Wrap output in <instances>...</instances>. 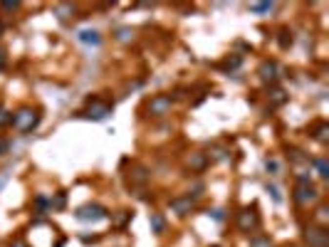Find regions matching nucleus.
Masks as SVG:
<instances>
[{"instance_id":"nucleus-5","label":"nucleus","mask_w":329,"mask_h":247,"mask_svg":"<svg viewBox=\"0 0 329 247\" xmlns=\"http://www.w3.org/2000/svg\"><path fill=\"white\" fill-rule=\"evenodd\" d=\"M238 227L240 232H255L260 227V215H258V205H247V208H243L238 213Z\"/></svg>"},{"instance_id":"nucleus-23","label":"nucleus","mask_w":329,"mask_h":247,"mask_svg":"<svg viewBox=\"0 0 329 247\" xmlns=\"http://www.w3.org/2000/svg\"><path fill=\"white\" fill-rule=\"evenodd\" d=\"M55 13H57V18L64 22V20H69V15H75V5H57Z\"/></svg>"},{"instance_id":"nucleus-25","label":"nucleus","mask_w":329,"mask_h":247,"mask_svg":"<svg viewBox=\"0 0 329 247\" xmlns=\"http://www.w3.org/2000/svg\"><path fill=\"white\" fill-rule=\"evenodd\" d=\"M64 203H67V195L64 193H57L55 198H50V210H62Z\"/></svg>"},{"instance_id":"nucleus-12","label":"nucleus","mask_w":329,"mask_h":247,"mask_svg":"<svg viewBox=\"0 0 329 247\" xmlns=\"http://www.w3.org/2000/svg\"><path fill=\"white\" fill-rule=\"evenodd\" d=\"M287 92L282 89V87H277V84H270V89H267V102L272 104V106H282V104H287Z\"/></svg>"},{"instance_id":"nucleus-21","label":"nucleus","mask_w":329,"mask_h":247,"mask_svg":"<svg viewBox=\"0 0 329 247\" xmlns=\"http://www.w3.org/2000/svg\"><path fill=\"white\" fill-rule=\"evenodd\" d=\"M314 163V166H317V173H319V178H329V163H327V158H314L312 161Z\"/></svg>"},{"instance_id":"nucleus-20","label":"nucleus","mask_w":329,"mask_h":247,"mask_svg":"<svg viewBox=\"0 0 329 247\" xmlns=\"http://www.w3.org/2000/svg\"><path fill=\"white\" fill-rule=\"evenodd\" d=\"M287 153H289V161L292 163H309V156L305 151H300V148H289Z\"/></svg>"},{"instance_id":"nucleus-14","label":"nucleus","mask_w":329,"mask_h":247,"mask_svg":"<svg viewBox=\"0 0 329 247\" xmlns=\"http://www.w3.org/2000/svg\"><path fill=\"white\" fill-rule=\"evenodd\" d=\"M149 225H151V232L154 235H164L166 232V218H164V213L151 210L149 213Z\"/></svg>"},{"instance_id":"nucleus-16","label":"nucleus","mask_w":329,"mask_h":247,"mask_svg":"<svg viewBox=\"0 0 329 247\" xmlns=\"http://www.w3.org/2000/svg\"><path fill=\"white\" fill-rule=\"evenodd\" d=\"M206 156H208V163H221V161H226L230 156V151L226 146H210Z\"/></svg>"},{"instance_id":"nucleus-36","label":"nucleus","mask_w":329,"mask_h":247,"mask_svg":"<svg viewBox=\"0 0 329 247\" xmlns=\"http://www.w3.org/2000/svg\"><path fill=\"white\" fill-rule=\"evenodd\" d=\"M0 30H3V25H0Z\"/></svg>"},{"instance_id":"nucleus-33","label":"nucleus","mask_w":329,"mask_h":247,"mask_svg":"<svg viewBox=\"0 0 329 247\" xmlns=\"http://www.w3.org/2000/svg\"><path fill=\"white\" fill-rule=\"evenodd\" d=\"M10 151V141L8 139H0V156H5Z\"/></svg>"},{"instance_id":"nucleus-4","label":"nucleus","mask_w":329,"mask_h":247,"mask_svg":"<svg viewBox=\"0 0 329 247\" xmlns=\"http://www.w3.org/2000/svg\"><path fill=\"white\" fill-rule=\"evenodd\" d=\"M173 106V97L171 94H154L149 102H146V116H151V119H161L171 111Z\"/></svg>"},{"instance_id":"nucleus-11","label":"nucleus","mask_w":329,"mask_h":247,"mask_svg":"<svg viewBox=\"0 0 329 247\" xmlns=\"http://www.w3.org/2000/svg\"><path fill=\"white\" fill-rule=\"evenodd\" d=\"M309 136L319 144H327L329 141V124L327 121H314L309 126Z\"/></svg>"},{"instance_id":"nucleus-32","label":"nucleus","mask_w":329,"mask_h":247,"mask_svg":"<svg viewBox=\"0 0 329 247\" xmlns=\"http://www.w3.org/2000/svg\"><path fill=\"white\" fill-rule=\"evenodd\" d=\"M0 8H3V10H18V8H20V3H15V0H5V3L0 5Z\"/></svg>"},{"instance_id":"nucleus-10","label":"nucleus","mask_w":329,"mask_h":247,"mask_svg":"<svg viewBox=\"0 0 329 247\" xmlns=\"http://www.w3.org/2000/svg\"><path fill=\"white\" fill-rule=\"evenodd\" d=\"M126 178H129L131 185H146V183L151 181V173H149V168H146V166H141V163H131V173Z\"/></svg>"},{"instance_id":"nucleus-27","label":"nucleus","mask_w":329,"mask_h":247,"mask_svg":"<svg viewBox=\"0 0 329 247\" xmlns=\"http://www.w3.org/2000/svg\"><path fill=\"white\" fill-rule=\"evenodd\" d=\"M240 64H243V57H240V55H233V57H228V60H226V64H223V67H226V69H238Z\"/></svg>"},{"instance_id":"nucleus-8","label":"nucleus","mask_w":329,"mask_h":247,"mask_svg":"<svg viewBox=\"0 0 329 247\" xmlns=\"http://www.w3.org/2000/svg\"><path fill=\"white\" fill-rule=\"evenodd\" d=\"M280 64L275 62V60H263L260 62V67H258V77L265 82V84L270 87V84H275V82L280 79Z\"/></svg>"},{"instance_id":"nucleus-6","label":"nucleus","mask_w":329,"mask_h":247,"mask_svg":"<svg viewBox=\"0 0 329 247\" xmlns=\"http://www.w3.org/2000/svg\"><path fill=\"white\" fill-rule=\"evenodd\" d=\"M292 198H295L297 205H312L319 200V190L314 183H297L295 185V193H292Z\"/></svg>"},{"instance_id":"nucleus-17","label":"nucleus","mask_w":329,"mask_h":247,"mask_svg":"<svg viewBox=\"0 0 329 247\" xmlns=\"http://www.w3.org/2000/svg\"><path fill=\"white\" fill-rule=\"evenodd\" d=\"M250 247H272V240H270V235H265V232H255V235L250 237Z\"/></svg>"},{"instance_id":"nucleus-3","label":"nucleus","mask_w":329,"mask_h":247,"mask_svg":"<svg viewBox=\"0 0 329 247\" xmlns=\"http://www.w3.org/2000/svg\"><path fill=\"white\" fill-rule=\"evenodd\" d=\"M75 218L80 223H99V220L109 218V210L99 203H87V205H80V208L75 210Z\"/></svg>"},{"instance_id":"nucleus-34","label":"nucleus","mask_w":329,"mask_h":247,"mask_svg":"<svg viewBox=\"0 0 329 247\" xmlns=\"http://www.w3.org/2000/svg\"><path fill=\"white\" fill-rule=\"evenodd\" d=\"M5 64H8V55L5 50H0V69H5Z\"/></svg>"},{"instance_id":"nucleus-30","label":"nucleus","mask_w":329,"mask_h":247,"mask_svg":"<svg viewBox=\"0 0 329 247\" xmlns=\"http://www.w3.org/2000/svg\"><path fill=\"white\" fill-rule=\"evenodd\" d=\"M265 190H267V193L272 195V200H275V203H282V195H280L277 185H270V183H267V185H265Z\"/></svg>"},{"instance_id":"nucleus-7","label":"nucleus","mask_w":329,"mask_h":247,"mask_svg":"<svg viewBox=\"0 0 329 247\" xmlns=\"http://www.w3.org/2000/svg\"><path fill=\"white\" fill-rule=\"evenodd\" d=\"M305 240L309 247H329V232L322 225H309L305 230Z\"/></svg>"},{"instance_id":"nucleus-18","label":"nucleus","mask_w":329,"mask_h":247,"mask_svg":"<svg viewBox=\"0 0 329 247\" xmlns=\"http://www.w3.org/2000/svg\"><path fill=\"white\" fill-rule=\"evenodd\" d=\"M277 42H280V47H282V50H289V47H292V42H295V37H292V32H289L287 27H282V30L277 32Z\"/></svg>"},{"instance_id":"nucleus-2","label":"nucleus","mask_w":329,"mask_h":247,"mask_svg":"<svg viewBox=\"0 0 329 247\" xmlns=\"http://www.w3.org/2000/svg\"><path fill=\"white\" fill-rule=\"evenodd\" d=\"M112 111H114V104H112V102H104V99L94 97V99H89V102H87V109H82V111H80V116L92 119V121H104Z\"/></svg>"},{"instance_id":"nucleus-35","label":"nucleus","mask_w":329,"mask_h":247,"mask_svg":"<svg viewBox=\"0 0 329 247\" xmlns=\"http://www.w3.org/2000/svg\"><path fill=\"white\" fill-rule=\"evenodd\" d=\"M285 247H297V245H285Z\"/></svg>"},{"instance_id":"nucleus-15","label":"nucleus","mask_w":329,"mask_h":247,"mask_svg":"<svg viewBox=\"0 0 329 247\" xmlns=\"http://www.w3.org/2000/svg\"><path fill=\"white\" fill-rule=\"evenodd\" d=\"M77 40H80L82 45H94V47H97V45L102 42V35H99L97 30H80V32H77Z\"/></svg>"},{"instance_id":"nucleus-22","label":"nucleus","mask_w":329,"mask_h":247,"mask_svg":"<svg viewBox=\"0 0 329 247\" xmlns=\"http://www.w3.org/2000/svg\"><path fill=\"white\" fill-rule=\"evenodd\" d=\"M272 10H275V3H252V5H250V13H255V15L272 13Z\"/></svg>"},{"instance_id":"nucleus-28","label":"nucleus","mask_w":329,"mask_h":247,"mask_svg":"<svg viewBox=\"0 0 329 247\" xmlns=\"http://www.w3.org/2000/svg\"><path fill=\"white\" fill-rule=\"evenodd\" d=\"M208 215H210L213 220H218V223L226 220V210H223V208H213V210H208Z\"/></svg>"},{"instance_id":"nucleus-24","label":"nucleus","mask_w":329,"mask_h":247,"mask_svg":"<svg viewBox=\"0 0 329 247\" xmlns=\"http://www.w3.org/2000/svg\"><path fill=\"white\" fill-rule=\"evenodd\" d=\"M265 171H267L270 176H280V173H282V168H280L277 158H265Z\"/></svg>"},{"instance_id":"nucleus-19","label":"nucleus","mask_w":329,"mask_h":247,"mask_svg":"<svg viewBox=\"0 0 329 247\" xmlns=\"http://www.w3.org/2000/svg\"><path fill=\"white\" fill-rule=\"evenodd\" d=\"M129 220H131V213H129V210H119V213H112V223H114L117 227H124Z\"/></svg>"},{"instance_id":"nucleus-29","label":"nucleus","mask_w":329,"mask_h":247,"mask_svg":"<svg viewBox=\"0 0 329 247\" xmlns=\"http://www.w3.org/2000/svg\"><path fill=\"white\" fill-rule=\"evenodd\" d=\"M134 37V32L129 30V27H122V30H117V40H122V42H126V40H131Z\"/></svg>"},{"instance_id":"nucleus-9","label":"nucleus","mask_w":329,"mask_h":247,"mask_svg":"<svg viewBox=\"0 0 329 247\" xmlns=\"http://www.w3.org/2000/svg\"><path fill=\"white\" fill-rule=\"evenodd\" d=\"M193 205H196V200H191L188 195H176V198L168 200V210L176 213L178 218H184V215H188L193 210Z\"/></svg>"},{"instance_id":"nucleus-26","label":"nucleus","mask_w":329,"mask_h":247,"mask_svg":"<svg viewBox=\"0 0 329 247\" xmlns=\"http://www.w3.org/2000/svg\"><path fill=\"white\" fill-rule=\"evenodd\" d=\"M35 210H38V213H47L50 210V198H45V195L35 198Z\"/></svg>"},{"instance_id":"nucleus-1","label":"nucleus","mask_w":329,"mask_h":247,"mask_svg":"<svg viewBox=\"0 0 329 247\" xmlns=\"http://www.w3.org/2000/svg\"><path fill=\"white\" fill-rule=\"evenodd\" d=\"M40 119H42L40 109L22 106V109H18V114L13 116V126H15L20 134H30V131H32V129L40 124Z\"/></svg>"},{"instance_id":"nucleus-13","label":"nucleus","mask_w":329,"mask_h":247,"mask_svg":"<svg viewBox=\"0 0 329 247\" xmlns=\"http://www.w3.org/2000/svg\"><path fill=\"white\" fill-rule=\"evenodd\" d=\"M206 166H208V156H206L203 151H193V153L188 156V168H191L193 173H201Z\"/></svg>"},{"instance_id":"nucleus-31","label":"nucleus","mask_w":329,"mask_h":247,"mask_svg":"<svg viewBox=\"0 0 329 247\" xmlns=\"http://www.w3.org/2000/svg\"><path fill=\"white\" fill-rule=\"evenodd\" d=\"M3 116H0V126H5V124H13V114L10 111H0Z\"/></svg>"}]
</instances>
